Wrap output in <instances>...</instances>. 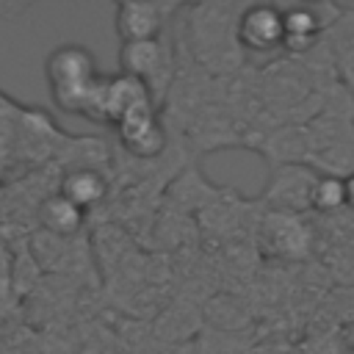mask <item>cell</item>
Wrapping results in <instances>:
<instances>
[{"instance_id":"obj_1","label":"cell","mask_w":354,"mask_h":354,"mask_svg":"<svg viewBox=\"0 0 354 354\" xmlns=\"http://www.w3.org/2000/svg\"><path fill=\"white\" fill-rule=\"evenodd\" d=\"M44 77L53 102L66 111L105 124L108 75L100 72L97 58L83 44H61L44 61Z\"/></svg>"},{"instance_id":"obj_2","label":"cell","mask_w":354,"mask_h":354,"mask_svg":"<svg viewBox=\"0 0 354 354\" xmlns=\"http://www.w3.org/2000/svg\"><path fill=\"white\" fill-rule=\"evenodd\" d=\"M321 171H315L307 163H277L271 171L263 202L271 207V213H290L301 216L313 207V188Z\"/></svg>"},{"instance_id":"obj_3","label":"cell","mask_w":354,"mask_h":354,"mask_svg":"<svg viewBox=\"0 0 354 354\" xmlns=\"http://www.w3.org/2000/svg\"><path fill=\"white\" fill-rule=\"evenodd\" d=\"M235 41L249 53H274L285 47L282 6L254 3L235 14Z\"/></svg>"},{"instance_id":"obj_4","label":"cell","mask_w":354,"mask_h":354,"mask_svg":"<svg viewBox=\"0 0 354 354\" xmlns=\"http://www.w3.org/2000/svg\"><path fill=\"white\" fill-rule=\"evenodd\" d=\"M177 3L160 0H124L113 8V28L122 44L127 41H152L163 36L166 22L177 11Z\"/></svg>"},{"instance_id":"obj_5","label":"cell","mask_w":354,"mask_h":354,"mask_svg":"<svg viewBox=\"0 0 354 354\" xmlns=\"http://www.w3.org/2000/svg\"><path fill=\"white\" fill-rule=\"evenodd\" d=\"M340 8L329 3H296L282 8L285 19V47L293 53H304L318 44V39L337 22Z\"/></svg>"},{"instance_id":"obj_6","label":"cell","mask_w":354,"mask_h":354,"mask_svg":"<svg viewBox=\"0 0 354 354\" xmlns=\"http://www.w3.org/2000/svg\"><path fill=\"white\" fill-rule=\"evenodd\" d=\"M169 66H171V58H169L163 39L127 41L119 50V72L144 80L152 97H158V91L169 83Z\"/></svg>"},{"instance_id":"obj_7","label":"cell","mask_w":354,"mask_h":354,"mask_svg":"<svg viewBox=\"0 0 354 354\" xmlns=\"http://www.w3.org/2000/svg\"><path fill=\"white\" fill-rule=\"evenodd\" d=\"M122 147L136 158H158L166 149V124L155 105L127 113L116 124Z\"/></svg>"},{"instance_id":"obj_8","label":"cell","mask_w":354,"mask_h":354,"mask_svg":"<svg viewBox=\"0 0 354 354\" xmlns=\"http://www.w3.org/2000/svg\"><path fill=\"white\" fill-rule=\"evenodd\" d=\"M155 105V97L149 86L138 77H130L124 72L108 75V100H105V124L116 127L127 113Z\"/></svg>"},{"instance_id":"obj_9","label":"cell","mask_w":354,"mask_h":354,"mask_svg":"<svg viewBox=\"0 0 354 354\" xmlns=\"http://www.w3.org/2000/svg\"><path fill=\"white\" fill-rule=\"evenodd\" d=\"M263 238L282 257H304L310 252V243H313V235L299 216L271 213V210H268L266 224H263Z\"/></svg>"},{"instance_id":"obj_10","label":"cell","mask_w":354,"mask_h":354,"mask_svg":"<svg viewBox=\"0 0 354 354\" xmlns=\"http://www.w3.org/2000/svg\"><path fill=\"white\" fill-rule=\"evenodd\" d=\"M58 194H64L80 210H91L108 196V177L94 166H75L61 177Z\"/></svg>"},{"instance_id":"obj_11","label":"cell","mask_w":354,"mask_h":354,"mask_svg":"<svg viewBox=\"0 0 354 354\" xmlns=\"http://www.w3.org/2000/svg\"><path fill=\"white\" fill-rule=\"evenodd\" d=\"M36 218L53 238H72L80 232V227L86 221V210H80L75 202H69L64 194L55 191L39 202Z\"/></svg>"},{"instance_id":"obj_12","label":"cell","mask_w":354,"mask_h":354,"mask_svg":"<svg viewBox=\"0 0 354 354\" xmlns=\"http://www.w3.org/2000/svg\"><path fill=\"white\" fill-rule=\"evenodd\" d=\"M343 207H348V202H346V177L318 174L315 188H313V210L324 213V216H332Z\"/></svg>"},{"instance_id":"obj_13","label":"cell","mask_w":354,"mask_h":354,"mask_svg":"<svg viewBox=\"0 0 354 354\" xmlns=\"http://www.w3.org/2000/svg\"><path fill=\"white\" fill-rule=\"evenodd\" d=\"M346 202H348V207L354 210V171L346 177Z\"/></svg>"}]
</instances>
